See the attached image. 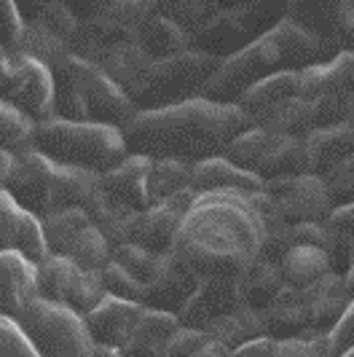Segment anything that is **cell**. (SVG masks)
<instances>
[{"instance_id": "6da1fadb", "label": "cell", "mask_w": 354, "mask_h": 357, "mask_svg": "<svg viewBox=\"0 0 354 357\" xmlns=\"http://www.w3.org/2000/svg\"><path fill=\"white\" fill-rule=\"evenodd\" d=\"M266 220L255 194H196L175 236L172 255L196 277H242L266 248Z\"/></svg>"}, {"instance_id": "7a4b0ae2", "label": "cell", "mask_w": 354, "mask_h": 357, "mask_svg": "<svg viewBox=\"0 0 354 357\" xmlns=\"http://www.w3.org/2000/svg\"><path fill=\"white\" fill-rule=\"evenodd\" d=\"M249 126L252 121L239 105L196 97L180 105L140 110L121 132L129 153L199 164L223 156V151Z\"/></svg>"}, {"instance_id": "3957f363", "label": "cell", "mask_w": 354, "mask_h": 357, "mask_svg": "<svg viewBox=\"0 0 354 357\" xmlns=\"http://www.w3.org/2000/svg\"><path fill=\"white\" fill-rule=\"evenodd\" d=\"M319 40L293 19H279L268 33L252 40L242 52L220 62L210 84L204 86L207 100L236 105L242 94L266 75L282 70H303L319 62Z\"/></svg>"}, {"instance_id": "277c9868", "label": "cell", "mask_w": 354, "mask_h": 357, "mask_svg": "<svg viewBox=\"0 0 354 357\" xmlns=\"http://www.w3.org/2000/svg\"><path fill=\"white\" fill-rule=\"evenodd\" d=\"M54 113L65 121H97L124 129L140 107L102 68L68 54L54 68Z\"/></svg>"}, {"instance_id": "5b68a950", "label": "cell", "mask_w": 354, "mask_h": 357, "mask_svg": "<svg viewBox=\"0 0 354 357\" xmlns=\"http://www.w3.org/2000/svg\"><path fill=\"white\" fill-rule=\"evenodd\" d=\"M97 183L100 175L65 167L33 148L14 156V169L8 175L6 191L38 220H46L70 207H84Z\"/></svg>"}, {"instance_id": "8992f818", "label": "cell", "mask_w": 354, "mask_h": 357, "mask_svg": "<svg viewBox=\"0 0 354 357\" xmlns=\"http://www.w3.org/2000/svg\"><path fill=\"white\" fill-rule=\"evenodd\" d=\"M33 148L65 167L86 169L94 175H102L129 156L124 132L118 126L97 124V121L52 119L36 124Z\"/></svg>"}, {"instance_id": "52a82bcc", "label": "cell", "mask_w": 354, "mask_h": 357, "mask_svg": "<svg viewBox=\"0 0 354 357\" xmlns=\"http://www.w3.org/2000/svg\"><path fill=\"white\" fill-rule=\"evenodd\" d=\"M220 68V59L204 52L188 49L169 59H159L148 75V84L134 100L140 110H159V107L180 105L204 94L215 70Z\"/></svg>"}, {"instance_id": "ba28073f", "label": "cell", "mask_w": 354, "mask_h": 357, "mask_svg": "<svg viewBox=\"0 0 354 357\" xmlns=\"http://www.w3.org/2000/svg\"><path fill=\"white\" fill-rule=\"evenodd\" d=\"M40 357H94V339L81 314L38 298L17 317Z\"/></svg>"}, {"instance_id": "9c48e42d", "label": "cell", "mask_w": 354, "mask_h": 357, "mask_svg": "<svg viewBox=\"0 0 354 357\" xmlns=\"http://www.w3.org/2000/svg\"><path fill=\"white\" fill-rule=\"evenodd\" d=\"M43 223V236L52 255H62L86 271H102L110 264V245L81 207L56 213Z\"/></svg>"}, {"instance_id": "30bf717a", "label": "cell", "mask_w": 354, "mask_h": 357, "mask_svg": "<svg viewBox=\"0 0 354 357\" xmlns=\"http://www.w3.org/2000/svg\"><path fill=\"white\" fill-rule=\"evenodd\" d=\"M263 191L277 204V210H279L287 226L325 223L330 218V213L336 210L330 188L325 185V180L319 175H311V172L293 175V178L266 180Z\"/></svg>"}, {"instance_id": "8fae6325", "label": "cell", "mask_w": 354, "mask_h": 357, "mask_svg": "<svg viewBox=\"0 0 354 357\" xmlns=\"http://www.w3.org/2000/svg\"><path fill=\"white\" fill-rule=\"evenodd\" d=\"M14 75L6 100L19 107L33 124L56 119L54 113V73L49 65L38 62L27 54H11Z\"/></svg>"}, {"instance_id": "7c38bea8", "label": "cell", "mask_w": 354, "mask_h": 357, "mask_svg": "<svg viewBox=\"0 0 354 357\" xmlns=\"http://www.w3.org/2000/svg\"><path fill=\"white\" fill-rule=\"evenodd\" d=\"M242 306L239 277H204L188 304L177 312V320L183 328L210 331L220 317L231 314Z\"/></svg>"}, {"instance_id": "4fadbf2b", "label": "cell", "mask_w": 354, "mask_h": 357, "mask_svg": "<svg viewBox=\"0 0 354 357\" xmlns=\"http://www.w3.org/2000/svg\"><path fill=\"white\" fill-rule=\"evenodd\" d=\"M298 97L330 100L354 110V52H338L330 62H317L298 70Z\"/></svg>"}, {"instance_id": "5bb4252c", "label": "cell", "mask_w": 354, "mask_h": 357, "mask_svg": "<svg viewBox=\"0 0 354 357\" xmlns=\"http://www.w3.org/2000/svg\"><path fill=\"white\" fill-rule=\"evenodd\" d=\"M0 252H22L36 266L52 255L43 236V223L6 188L0 191Z\"/></svg>"}, {"instance_id": "9a60e30c", "label": "cell", "mask_w": 354, "mask_h": 357, "mask_svg": "<svg viewBox=\"0 0 354 357\" xmlns=\"http://www.w3.org/2000/svg\"><path fill=\"white\" fill-rule=\"evenodd\" d=\"M194 191H183L172 199H164L159 204H151L148 210H142L137 218V229H134V242L145 250L167 255L175 245V236L185 220V215L194 204Z\"/></svg>"}, {"instance_id": "2e32d148", "label": "cell", "mask_w": 354, "mask_h": 357, "mask_svg": "<svg viewBox=\"0 0 354 357\" xmlns=\"http://www.w3.org/2000/svg\"><path fill=\"white\" fill-rule=\"evenodd\" d=\"M199 282H201V277H196L183 261H177L172 252H167V255H161L159 271L145 290L142 306L177 314L183 306L188 304V298L194 296Z\"/></svg>"}, {"instance_id": "e0dca14e", "label": "cell", "mask_w": 354, "mask_h": 357, "mask_svg": "<svg viewBox=\"0 0 354 357\" xmlns=\"http://www.w3.org/2000/svg\"><path fill=\"white\" fill-rule=\"evenodd\" d=\"M145 306L137 301H124L116 296H105L102 304L97 306L91 314L84 317L88 333L94 344L113 347V349H124L126 341L132 339L137 322H140Z\"/></svg>"}, {"instance_id": "ac0fdd59", "label": "cell", "mask_w": 354, "mask_h": 357, "mask_svg": "<svg viewBox=\"0 0 354 357\" xmlns=\"http://www.w3.org/2000/svg\"><path fill=\"white\" fill-rule=\"evenodd\" d=\"M38 266L22 252H0V314L14 317L38 301Z\"/></svg>"}, {"instance_id": "d6986e66", "label": "cell", "mask_w": 354, "mask_h": 357, "mask_svg": "<svg viewBox=\"0 0 354 357\" xmlns=\"http://www.w3.org/2000/svg\"><path fill=\"white\" fill-rule=\"evenodd\" d=\"M153 159L129 153L124 161L110 167L100 175V188L118 204H126L132 210H148V175H151Z\"/></svg>"}, {"instance_id": "ffe728a7", "label": "cell", "mask_w": 354, "mask_h": 357, "mask_svg": "<svg viewBox=\"0 0 354 357\" xmlns=\"http://www.w3.org/2000/svg\"><path fill=\"white\" fill-rule=\"evenodd\" d=\"M94 65L102 68L134 102L140 97V91L145 89L148 75L153 70L156 59H151L148 54L142 52L137 40H124V43H116L107 52L100 54L94 59Z\"/></svg>"}, {"instance_id": "44dd1931", "label": "cell", "mask_w": 354, "mask_h": 357, "mask_svg": "<svg viewBox=\"0 0 354 357\" xmlns=\"http://www.w3.org/2000/svg\"><path fill=\"white\" fill-rule=\"evenodd\" d=\"M81 210L91 218V223H94V226L100 229V234L107 239L110 250L134 242V229H137V218H140L142 210H132V207H126V204L113 202V199L100 188V183H97V188L88 194V199L84 202Z\"/></svg>"}, {"instance_id": "7402d4cb", "label": "cell", "mask_w": 354, "mask_h": 357, "mask_svg": "<svg viewBox=\"0 0 354 357\" xmlns=\"http://www.w3.org/2000/svg\"><path fill=\"white\" fill-rule=\"evenodd\" d=\"M303 143H306V172L322 178L354 153V121L314 129L303 137Z\"/></svg>"}, {"instance_id": "603a6c76", "label": "cell", "mask_w": 354, "mask_h": 357, "mask_svg": "<svg viewBox=\"0 0 354 357\" xmlns=\"http://www.w3.org/2000/svg\"><path fill=\"white\" fill-rule=\"evenodd\" d=\"M306 306H309V331H333V325L341 320V314L349 309L352 296L344 285V274L330 271L328 277H322L319 282L309 287H301Z\"/></svg>"}, {"instance_id": "cb8c5ba5", "label": "cell", "mask_w": 354, "mask_h": 357, "mask_svg": "<svg viewBox=\"0 0 354 357\" xmlns=\"http://www.w3.org/2000/svg\"><path fill=\"white\" fill-rule=\"evenodd\" d=\"M263 180L255 172H247L236 164H231L226 156H215L194 164V178H191V191L194 194H213V191H245V194H258L263 191Z\"/></svg>"}, {"instance_id": "d4e9b609", "label": "cell", "mask_w": 354, "mask_h": 357, "mask_svg": "<svg viewBox=\"0 0 354 357\" xmlns=\"http://www.w3.org/2000/svg\"><path fill=\"white\" fill-rule=\"evenodd\" d=\"M293 97H298V70H282L252 84L236 105L247 113L252 126H258L266 116H271L277 107Z\"/></svg>"}, {"instance_id": "484cf974", "label": "cell", "mask_w": 354, "mask_h": 357, "mask_svg": "<svg viewBox=\"0 0 354 357\" xmlns=\"http://www.w3.org/2000/svg\"><path fill=\"white\" fill-rule=\"evenodd\" d=\"M183 325L177 320V314L169 312H159V309H148L142 312L140 322L132 333V339L126 341L121 349L124 357H164L169 341L175 339V333Z\"/></svg>"}, {"instance_id": "4316f807", "label": "cell", "mask_w": 354, "mask_h": 357, "mask_svg": "<svg viewBox=\"0 0 354 357\" xmlns=\"http://www.w3.org/2000/svg\"><path fill=\"white\" fill-rule=\"evenodd\" d=\"M263 317H266V336H271V339L277 341L301 336V333H306L311 328L303 290L293 285L282 287V293L274 298V304L266 309Z\"/></svg>"}, {"instance_id": "83f0119b", "label": "cell", "mask_w": 354, "mask_h": 357, "mask_svg": "<svg viewBox=\"0 0 354 357\" xmlns=\"http://www.w3.org/2000/svg\"><path fill=\"white\" fill-rule=\"evenodd\" d=\"M134 40L140 43V49L151 59H169V56H177V54H185L191 46V36L175 24L172 19H167L164 14H151L148 19H142L140 27H137V36Z\"/></svg>"}, {"instance_id": "f1b7e54d", "label": "cell", "mask_w": 354, "mask_h": 357, "mask_svg": "<svg viewBox=\"0 0 354 357\" xmlns=\"http://www.w3.org/2000/svg\"><path fill=\"white\" fill-rule=\"evenodd\" d=\"M287 285L282 277L279 264L268 261V258H258L252 266L239 277V290H242V304L249 309L266 312L274 304V298L282 293V287Z\"/></svg>"}, {"instance_id": "f546056e", "label": "cell", "mask_w": 354, "mask_h": 357, "mask_svg": "<svg viewBox=\"0 0 354 357\" xmlns=\"http://www.w3.org/2000/svg\"><path fill=\"white\" fill-rule=\"evenodd\" d=\"M86 268L75 266L72 261L62 255H49L46 261L38 264V293L40 298L52 301V304L68 306L75 296V287L81 282Z\"/></svg>"}, {"instance_id": "4dcf8cb0", "label": "cell", "mask_w": 354, "mask_h": 357, "mask_svg": "<svg viewBox=\"0 0 354 357\" xmlns=\"http://www.w3.org/2000/svg\"><path fill=\"white\" fill-rule=\"evenodd\" d=\"M279 268H282V277L287 285L309 287L333 271V261H330L328 250L301 245V248H290L284 252Z\"/></svg>"}, {"instance_id": "1f68e13d", "label": "cell", "mask_w": 354, "mask_h": 357, "mask_svg": "<svg viewBox=\"0 0 354 357\" xmlns=\"http://www.w3.org/2000/svg\"><path fill=\"white\" fill-rule=\"evenodd\" d=\"M303 172H306V143H303V137L277 135L255 175L266 183V180L303 175Z\"/></svg>"}, {"instance_id": "d6a6232c", "label": "cell", "mask_w": 354, "mask_h": 357, "mask_svg": "<svg viewBox=\"0 0 354 357\" xmlns=\"http://www.w3.org/2000/svg\"><path fill=\"white\" fill-rule=\"evenodd\" d=\"M207 333H210L213 339L223 341L231 352H233V349H239L242 344L258 339V336H266V317H263V312L249 309V306L242 304L239 309H233L231 314L220 317Z\"/></svg>"}, {"instance_id": "836d02e7", "label": "cell", "mask_w": 354, "mask_h": 357, "mask_svg": "<svg viewBox=\"0 0 354 357\" xmlns=\"http://www.w3.org/2000/svg\"><path fill=\"white\" fill-rule=\"evenodd\" d=\"M191 178H194V164L177 159H153L148 175V202L159 204L164 199L191 191Z\"/></svg>"}, {"instance_id": "e575fe53", "label": "cell", "mask_w": 354, "mask_h": 357, "mask_svg": "<svg viewBox=\"0 0 354 357\" xmlns=\"http://www.w3.org/2000/svg\"><path fill=\"white\" fill-rule=\"evenodd\" d=\"M220 11V0H161L159 14L180 24L188 36L201 33Z\"/></svg>"}, {"instance_id": "d590c367", "label": "cell", "mask_w": 354, "mask_h": 357, "mask_svg": "<svg viewBox=\"0 0 354 357\" xmlns=\"http://www.w3.org/2000/svg\"><path fill=\"white\" fill-rule=\"evenodd\" d=\"M33 137H36V124L8 100H0V151L11 156L33 151Z\"/></svg>"}, {"instance_id": "8d00e7d4", "label": "cell", "mask_w": 354, "mask_h": 357, "mask_svg": "<svg viewBox=\"0 0 354 357\" xmlns=\"http://www.w3.org/2000/svg\"><path fill=\"white\" fill-rule=\"evenodd\" d=\"M274 137H277L274 132H266L261 126H249L247 132H242V135L223 151V156H226L231 164L247 169V172H258V167H261V161L266 159V153H268V148L274 143Z\"/></svg>"}, {"instance_id": "74e56055", "label": "cell", "mask_w": 354, "mask_h": 357, "mask_svg": "<svg viewBox=\"0 0 354 357\" xmlns=\"http://www.w3.org/2000/svg\"><path fill=\"white\" fill-rule=\"evenodd\" d=\"M22 54H27V56H33L38 62H43V65H49V68H56L68 54L70 52V43L68 40H62L59 36H54L52 30H46L43 24H27V30H24V38H22Z\"/></svg>"}, {"instance_id": "f35d334b", "label": "cell", "mask_w": 354, "mask_h": 357, "mask_svg": "<svg viewBox=\"0 0 354 357\" xmlns=\"http://www.w3.org/2000/svg\"><path fill=\"white\" fill-rule=\"evenodd\" d=\"M110 261L118 264L124 271H129V274H132L137 282H142L145 290H148L151 280H153L156 271H159L161 255L145 250L140 245H121V248H116V250L110 252Z\"/></svg>"}, {"instance_id": "ab89813d", "label": "cell", "mask_w": 354, "mask_h": 357, "mask_svg": "<svg viewBox=\"0 0 354 357\" xmlns=\"http://www.w3.org/2000/svg\"><path fill=\"white\" fill-rule=\"evenodd\" d=\"M100 277H102V287H105L107 296H116V298H124V301H137L142 304L145 301V285L137 282L129 271L118 266V264H107L102 271H100Z\"/></svg>"}, {"instance_id": "60d3db41", "label": "cell", "mask_w": 354, "mask_h": 357, "mask_svg": "<svg viewBox=\"0 0 354 357\" xmlns=\"http://www.w3.org/2000/svg\"><path fill=\"white\" fill-rule=\"evenodd\" d=\"M30 24H33V22H30ZM38 24H43L46 30H52L54 36H59L62 40L72 43V38H75L78 27H81V19L75 17V11L70 8V3H65V0H54L52 6L40 14Z\"/></svg>"}, {"instance_id": "b9f144b4", "label": "cell", "mask_w": 354, "mask_h": 357, "mask_svg": "<svg viewBox=\"0 0 354 357\" xmlns=\"http://www.w3.org/2000/svg\"><path fill=\"white\" fill-rule=\"evenodd\" d=\"M27 22L14 0H0V46L8 54H19Z\"/></svg>"}, {"instance_id": "7bdbcfd3", "label": "cell", "mask_w": 354, "mask_h": 357, "mask_svg": "<svg viewBox=\"0 0 354 357\" xmlns=\"http://www.w3.org/2000/svg\"><path fill=\"white\" fill-rule=\"evenodd\" d=\"M0 357H40L14 317L0 314Z\"/></svg>"}, {"instance_id": "ee69618b", "label": "cell", "mask_w": 354, "mask_h": 357, "mask_svg": "<svg viewBox=\"0 0 354 357\" xmlns=\"http://www.w3.org/2000/svg\"><path fill=\"white\" fill-rule=\"evenodd\" d=\"M322 180L330 188V197H333L336 207L354 202V153L349 159L341 161L338 167H333L328 175H322Z\"/></svg>"}, {"instance_id": "f6af8a7d", "label": "cell", "mask_w": 354, "mask_h": 357, "mask_svg": "<svg viewBox=\"0 0 354 357\" xmlns=\"http://www.w3.org/2000/svg\"><path fill=\"white\" fill-rule=\"evenodd\" d=\"M159 6H161V0H116V8H113L110 17L137 30L142 19H148L151 14H156Z\"/></svg>"}, {"instance_id": "bcb514c9", "label": "cell", "mask_w": 354, "mask_h": 357, "mask_svg": "<svg viewBox=\"0 0 354 357\" xmlns=\"http://www.w3.org/2000/svg\"><path fill=\"white\" fill-rule=\"evenodd\" d=\"M210 339L207 331H194V328H180L175 339L169 341L167 355L164 357H196V352L204 347V341Z\"/></svg>"}, {"instance_id": "7dc6e473", "label": "cell", "mask_w": 354, "mask_h": 357, "mask_svg": "<svg viewBox=\"0 0 354 357\" xmlns=\"http://www.w3.org/2000/svg\"><path fill=\"white\" fill-rule=\"evenodd\" d=\"M330 341H333V349H336L338 357L344 355V352H349L354 347V301L349 304V309L341 314V320L333 325Z\"/></svg>"}, {"instance_id": "c3c4849f", "label": "cell", "mask_w": 354, "mask_h": 357, "mask_svg": "<svg viewBox=\"0 0 354 357\" xmlns=\"http://www.w3.org/2000/svg\"><path fill=\"white\" fill-rule=\"evenodd\" d=\"M325 226H328L333 234H338V236H344V239L354 242V202L336 207V210L330 213V218L325 220Z\"/></svg>"}, {"instance_id": "681fc988", "label": "cell", "mask_w": 354, "mask_h": 357, "mask_svg": "<svg viewBox=\"0 0 354 357\" xmlns=\"http://www.w3.org/2000/svg\"><path fill=\"white\" fill-rule=\"evenodd\" d=\"M301 336L309 344V357H338L328 331H306Z\"/></svg>"}, {"instance_id": "f907efd6", "label": "cell", "mask_w": 354, "mask_h": 357, "mask_svg": "<svg viewBox=\"0 0 354 357\" xmlns=\"http://www.w3.org/2000/svg\"><path fill=\"white\" fill-rule=\"evenodd\" d=\"M274 357H309V344L303 336H293V339L277 341V355Z\"/></svg>"}, {"instance_id": "816d5d0a", "label": "cell", "mask_w": 354, "mask_h": 357, "mask_svg": "<svg viewBox=\"0 0 354 357\" xmlns=\"http://www.w3.org/2000/svg\"><path fill=\"white\" fill-rule=\"evenodd\" d=\"M14 3H17V8L22 11L24 22L30 24V22H38V19H40V14L52 6L54 0H14Z\"/></svg>"}, {"instance_id": "f5cc1de1", "label": "cell", "mask_w": 354, "mask_h": 357, "mask_svg": "<svg viewBox=\"0 0 354 357\" xmlns=\"http://www.w3.org/2000/svg\"><path fill=\"white\" fill-rule=\"evenodd\" d=\"M11 75H14V62H11V54L0 46V100H6V94H8Z\"/></svg>"}, {"instance_id": "db71d44e", "label": "cell", "mask_w": 354, "mask_h": 357, "mask_svg": "<svg viewBox=\"0 0 354 357\" xmlns=\"http://www.w3.org/2000/svg\"><path fill=\"white\" fill-rule=\"evenodd\" d=\"M231 355H233V352H231L229 347H226L223 341L213 339V336L204 341V347L196 352V357H231Z\"/></svg>"}, {"instance_id": "11a10c76", "label": "cell", "mask_w": 354, "mask_h": 357, "mask_svg": "<svg viewBox=\"0 0 354 357\" xmlns=\"http://www.w3.org/2000/svg\"><path fill=\"white\" fill-rule=\"evenodd\" d=\"M11 169H14V156H11V153H6V151H0V191L6 188Z\"/></svg>"}, {"instance_id": "9f6ffc18", "label": "cell", "mask_w": 354, "mask_h": 357, "mask_svg": "<svg viewBox=\"0 0 354 357\" xmlns=\"http://www.w3.org/2000/svg\"><path fill=\"white\" fill-rule=\"evenodd\" d=\"M341 3V22L346 24V30L354 33V0H338Z\"/></svg>"}, {"instance_id": "6f0895ef", "label": "cell", "mask_w": 354, "mask_h": 357, "mask_svg": "<svg viewBox=\"0 0 354 357\" xmlns=\"http://www.w3.org/2000/svg\"><path fill=\"white\" fill-rule=\"evenodd\" d=\"M344 285H346V290H349V296H352L354 301V250H352V258H349V266L344 271Z\"/></svg>"}, {"instance_id": "680465c9", "label": "cell", "mask_w": 354, "mask_h": 357, "mask_svg": "<svg viewBox=\"0 0 354 357\" xmlns=\"http://www.w3.org/2000/svg\"><path fill=\"white\" fill-rule=\"evenodd\" d=\"M341 357H354V347H352V349H349V352H344V355H341Z\"/></svg>"}, {"instance_id": "91938a15", "label": "cell", "mask_w": 354, "mask_h": 357, "mask_svg": "<svg viewBox=\"0 0 354 357\" xmlns=\"http://www.w3.org/2000/svg\"><path fill=\"white\" fill-rule=\"evenodd\" d=\"M65 3H72V0H65Z\"/></svg>"}, {"instance_id": "94428289", "label": "cell", "mask_w": 354, "mask_h": 357, "mask_svg": "<svg viewBox=\"0 0 354 357\" xmlns=\"http://www.w3.org/2000/svg\"><path fill=\"white\" fill-rule=\"evenodd\" d=\"M352 121H354V119H352Z\"/></svg>"}]
</instances>
